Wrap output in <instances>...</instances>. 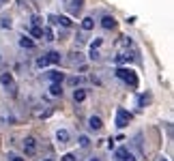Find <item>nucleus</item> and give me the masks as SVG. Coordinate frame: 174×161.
Here are the masks:
<instances>
[{
    "label": "nucleus",
    "instance_id": "nucleus-5",
    "mask_svg": "<svg viewBox=\"0 0 174 161\" xmlns=\"http://www.w3.org/2000/svg\"><path fill=\"white\" fill-rule=\"evenodd\" d=\"M101 28H105V30L116 28V19H114L112 15H103V17H101Z\"/></svg>",
    "mask_w": 174,
    "mask_h": 161
},
{
    "label": "nucleus",
    "instance_id": "nucleus-26",
    "mask_svg": "<svg viewBox=\"0 0 174 161\" xmlns=\"http://www.w3.org/2000/svg\"><path fill=\"white\" fill-rule=\"evenodd\" d=\"M30 22H32V26H41V19H39V17H37V15H35V17H32V19H30Z\"/></svg>",
    "mask_w": 174,
    "mask_h": 161
},
{
    "label": "nucleus",
    "instance_id": "nucleus-9",
    "mask_svg": "<svg viewBox=\"0 0 174 161\" xmlns=\"http://www.w3.org/2000/svg\"><path fill=\"white\" fill-rule=\"evenodd\" d=\"M56 140H58V144H67V142H69V131L58 129V131H56Z\"/></svg>",
    "mask_w": 174,
    "mask_h": 161
},
{
    "label": "nucleus",
    "instance_id": "nucleus-21",
    "mask_svg": "<svg viewBox=\"0 0 174 161\" xmlns=\"http://www.w3.org/2000/svg\"><path fill=\"white\" fill-rule=\"evenodd\" d=\"M0 26L2 28H11V17H2L0 19Z\"/></svg>",
    "mask_w": 174,
    "mask_h": 161
},
{
    "label": "nucleus",
    "instance_id": "nucleus-27",
    "mask_svg": "<svg viewBox=\"0 0 174 161\" xmlns=\"http://www.w3.org/2000/svg\"><path fill=\"white\" fill-rule=\"evenodd\" d=\"M49 24H58V17L56 15H49Z\"/></svg>",
    "mask_w": 174,
    "mask_h": 161
},
{
    "label": "nucleus",
    "instance_id": "nucleus-13",
    "mask_svg": "<svg viewBox=\"0 0 174 161\" xmlns=\"http://www.w3.org/2000/svg\"><path fill=\"white\" fill-rule=\"evenodd\" d=\"M49 95L52 97H60L62 95V86L60 84H49Z\"/></svg>",
    "mask_w": 174,
    "mask_h": 161
},
{
    "label": "nucleus",
    "instance_id": "nucleus-3",
    "mask_svg": "<svg viewBox=\"0 0 174 161\" xmlns=\"http://www.w3.org/2000/svg\"><path fill=\"white\" fill-rule=\"evenodd\" d=\"M24 153H26L28 157H32V155L37 153V140H35V138H26V140H24Z\"/></svg>",
    "mask_w": 174,
    "mask_h": 161
},
{
    "label": "nucleus",
    "instance_id": "nucleus-30",
    "mask_svg": "<svg viewBox=\"0 0 174 161\" xmlns=\"http://www.w3.org/2000/svg\"><path fill=\"white\" fill-rule=\"evenodd\" d=\"M90 161H99V159H90Z\"/></svg>",
    "mask_w": 174,
    "mask_h": 161
},
{
    "label": "nucleus",
    "instance_id": "nucleus-16",
    "mask_svg": "<svg viewBox=\"0 0 174 161\" xmlns=\"http://www.w3.org/2000/svg\"><path fill=\"white\" fill-rule=\"evenodd\" d=\"M58 24H60V26H65V28H69V26H71L73 22H71L69 17H65V15H60V17H58Z\"/></svg>",
    "mask_w": 174,
    "mask_h": 161
},
{
    "label": "nucleus",
    "instance_id": "nucleus-6",
    "mask_svg": "<svg viewBox=\"0 0 174 161\" xmlns=\"http://www.w3.org/2000/svg\"><path fill=\"white\" fill-rule=\"evenodd\" d=\"M47 78H49L52 84H60V82L65 80V73H60V71H49V73H47Z\"/></svg>",
    "mask_w": 174,
    "mask_h": 161
},
{
    "label": "nucleus",
    "instance_id": "nucleus-25",
    "mask_svg": "<svg viewBox=\"0 0 174 161\" xmlns=\"http://www.w3.org/2000/svg\"><path fill=\"white\" fill-rule=\"evenodd\" d=\"M125 60H129V56H118V58H116V65H123Z\"/></svg>",
    "mask_w": 174,
    "mask_h": 161
},
{
    "label": "nucleus",
    "instance_id": "nucleus-18",
    "mask_svg": "<svg viewBox=\"0 0 174 161\" xmlns=\"http://www.w3.org/2000/svg\"><path fill=\"white\" fill-rule=\"evenodd\" d=\"M43 37H45V41H54V32H52V28H43Z\"/></svg>",
    "mask_w": 174,
    "mask_h": 161
},
{
    "label": "nucleus",
    "instance_id": "nucleus-2",
    "mask_svg": "<svg viewBox=\"0 0 174 161\" xmlns=\"http://www.w3.org/2000/svg\"><path fill=\"white\" fill-rule=\"evenodd\" d=\"M129 121H131V114L125 110V108H118V110H116V127L123 129V127L129 125Z\"/></svg>",
    "mask_w": 174,
    "mask_h": 161
},
{
    "label": "nucleus",
    "instance_id": "nucleus-29",
    "mask_svg": "<svg viewBox=\"0 0 174 161\" xmlns=\"http://www.w3.org/2000/svg\"><path fill=\"white\" fill-rule=\"evenodd\" d=\"M43 161H54V159H43Z\"/></svg>",
    "mask_w": 174,
    "mask_h": 161
},
{
    "label": "nucleus",
    "instance_id": "nucleus-4",
    "mask_svg": "<svg viewBox=\"0 0 174 161\" xmlns=\"http://www.w3.org/2000/svg\"><path fill=\"white\" fill-rule=\"evenodd\" d=\"M114 157H116L118 161H135V157H133V153H129L127 148H116Z\"/></svg>",
    "mask_w": 174,
    "mask_h": 161
},
{
    "label": "nucleus",
    "instance_id": "nucleus-24",
    "mask_svg": "<svg viewBox=\"0 0 174 161\" xmlns=\"http://www.w3.org/2000/svg\"><path fill=\"white\" fill-rule=\"evenodd\" d=\"M90 58H92V60H97V58H99V52H97V49H92V47H90Z\"/></svg>",
    "mask_w": 174,
    "mask_h": 161
},
{
    "label": "nucleus",
    "instance_id": "nucleus-14",
    "mask_svg": "<svg viewBox=\"0 0 174 161\" xmlns=\"http://www.w3.org/2000/svg\"><path fill=\"white\" fill-rule=\"evenodd\" d=\"M95 28V19L92 17H84L82 19V30H92Z\"/></svg>",
    "mask_w": 174,
    "mask_h": 161
},
{
    "label": "nucleus",
    "instance_id": "nucleus-19",
    "mask_svg": "<svg viewBox=\"0 0 174 161\" xmlns=\"http://www.w3.org/2000/svg\"><path fill=\"white\" fill-rule=\"evenodd\" d=\"M37 67H39V69H45V67H47V60H45V56H39V58H37Z\"/></svg>",
    "mask_w": 174,
    "mask_h": 161
},
{
    "label": "nucleus",
    "instance_id": "nucleus-33",
    "mask_svg": "<svg viewBox=\"0 0 174 161\" xmlns=\"http://www.w3.org/2000/svg\"><path fill=\"white\" fill-rule=\"evenodd\" d=\"M0 60H2V56H0Z\"/></svg>",
    "mask_w": 174,
    "mask_h": 161
},
{
    "label": "nucleus",
    "instance_id": "nucleus-12",
    "mask_svg": "<svg viewBox=\"0 0 174 161\" xmlns=\"http://www.w3.org/2000/svg\"><path fill=\"white\" fill-rule=\"evenodd\" d=\"M0 84L6 86V88L13 86V75H11V73H2V75H0Z\"/></svg>",
    "mask_w": 174,
    "mask_h": 161
},
{
    "label": "nucleus",
    "instance_id": "nucleus-20",
    "mask_svg": "<svg viewBox=\"0 0 174 161\" xmlns=\"http://www.w3.org/2000/svg\"><path fill=\"white\" fill-rule=\"evenodd\" d=\"M82 2H84V0H71V9H73V11H80V9H82Z\"/></svg>",
    "mask_w": 174,
    "mask_h": 161
},
{
    "label": "nucleus",
    "instance_id": "nucleus-8",
    "mask_svg": "<svg viewBox=\"0 0 174 161\" xmlns=\"http://www.w3.org/2000/svg\"><path fill=\"white\" fill-rule=\"evenodd\" d=\"M45 60H47V65H58L60 62V54L58 52H47L45 54Z\"/></svg>",
    "mask_w": 174,
    "mask_h": 161
},
{
    "label": "nucleus",
    "instance_id": "nucleus-15",
    "mask_svg": "<svg viewBox=\"0 0 174 161\" xmlns=\"http://www.w3.org/2000/svg\"><path fill=\"white\" fill-rule=\"evenodd\" d=\"M30 32H32V37H35V39H41V37H43V28H41V26H32V30H30Z\"/></svg>",
    "mask_w": 174,
    "mask_h": 161
},
{
    "label": "nucleus",
    "instance_id": "nucleus-1",
    "mask_svg": "<svg viewBox=\"0 0 174 161\" xmlns=\"http://www.w3.org/2000/svg\"><path fill=\"white\" fill-rule=\"evenodd\" d=\"M116 78L123 80V82H127L131 88L138 86V75H135V71H131V69H123V67H118V69H116Z\"/></svg>",
    "mask_w": 174,
    "mask_h": 161
},
{
    "label": "nucleus",
    "instance_id": "nucleus-23",
    "mask_svg": "<svg viewBox=\"0 0 174 161\" xmlns=\"http://www.w3.org/2000/svg\"><path fill=\"white\" fill-rule=\"evenodd\" d=\"M80 78H69V84H71V86H78V84H80Z\"/></svg>",
    "mask_w": 174,
    "mask_h": 161
},
{
    "label": "nucleus",
    "instance_id": "nucleus-32",
    "mask_svg": "<svg viewBox=\"0 0 174 161\" xmlns=\"http://www.w3.org/2000/svg\"><path fill=\"white\" fill-rule=\"evenodd\" d=\"M161 161H168V159H161Z\"/></svg>",
    "mask_w": 174,
    "mask_h": 161
},
{
    "label": "nucleus",
    "instance_id": "nucleus-10",
    "mask_svg": "<svg viewBox=\"0 0 174 161\" xmlns=\"http://www.w3.org/2000/svg\"><path fill=\"white\" fill-rule=\"evenodd\" d=\"M19 47H24V49H32V47H35V41L30 39V37H19Z\"/></svg>",
    "mask_w": 174,
    "mask_h": 161
},
{
    "label": "nucleus",
    "instance_id": "nucleus-31",
    "mask_svg": "<svg viewBox=\"0 0 174 161\" xmlns=\"http://www.w3.org/2000/svg\"><path fill=\"white\" fill-rule=\"evenodd\" d=\"M0 2H6V0H0Z\"/></svg>",
    "mask_w": 174,
    "mask_h": 161
},
{
    "label": "nucleus",
    "instance_id": "nucleus-11",
    "mask_svg": "<svg viewBox=\"0 0 174 161\" xmlns=\"http://www.w3.org/2000/svg\"><path fill=\"white\" fill-rule=\"evenodd\" d=\"M84 99H86V90H84V88L73 90V101H75V103H82Z\"/></svg>",
    "mask_w": 174,
    "mask_h": 161
},
{
    "label": "nucleus",
    "instance_id": "nucleus-22",
    "mask_svg": "<svg viewBox=\"0 0 174 161\" xmlns=\"http://www.w3.org/2000/svg\"><path fill=\"white\" fill-rule=\"evenodd\" d=\"M60 161H78V159H75V155H73V153H67V155H62V157H60Z\"/></svg>",
    "mask_w": 174,
    "mask_h": 161
},
{
    "label": "nucleus",
    "instance_id": "nucleus-17",
    "mask_svg": "<svg viewBox=\"0 0 174 161\" xmlns=\"http://www.w3.org/2000/svg\"><path fill=\"white\" fill-rule=\"evenodd\" d=\"M80 146H82V148H88V146H90V140H88V135H80Z\"/></svg>",
    "mask_w": 174,
    "mask_h": 161
},
{
    "label": "nucleus",
    "instance_id": "nucleus-7",
    "mask_svg": "<svg viewBox=\"0 0 174 161\" xmlns=\"http://www.w3.org/2000/svg\"><path fill=\"white\" fill-rule=\"evenodd\" d=\"M88 127H90L92 131H99V129L103 127V122H101L99 116H90V118H88Z\"/></svg>",
    "mask_w": 174,
    "mask_h": 161
},
{
    "label": "nucleus",
    "instance_id": "nucleus-28",
    "mask_svg": "<svg viewBox=\"0 0 174 161\" xmlns=\"http://www.w3.org/2000/svg\"><path fill=\"white\" fill-rule=\"evenodd\" d=\"M11 161H26L24 157H17V155H11Z\"/></svg>",
    "mask_w": 174,
    "mask_h": 161
}]
</instances>
